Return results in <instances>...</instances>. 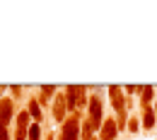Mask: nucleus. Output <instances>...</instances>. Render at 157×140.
<instances>
[{"mask_svg": "<svg viewBox=\"0 0 157 140\" xmlns=\"http://www.w3.org/2000/svg\"><path fill=\"white\" fill-rule=\"evenodd\" d=\"M63 94H65L68 111H70V114H78L80 109H85V106L90 104L87 87H85V85H65V87H63Z\"/></svg>", "mask_w": 157, "mask_h": 140, "instance_id": "obj_1", "label": "nucleus"}, {"mask_svg": "<svg viewBox=\"0 0 157 140\" xmlns=\"http://www.w3.org/2000/svg\"><path fill=\"white\" fill-rule=\"evenodd\" d=\"M80 111L78 114H70L68 119L60 123L58 131V140H80Z\"/></svg>", "mask_w": 157, "mask_h": 140, "instance_id": "obj_2", "label": "nucleus"}, {"mask_svg": "<svg viewBox=\"0 0 157 140\" xmlns=\"http://www.w3.org/2000/svg\"><path fill=\"white\" fill-rule=\"evenodd\" d=\"M87 119L94 123V128H101L104 123V99L101 94H90V104H87Z\"/></svg>", "mask_w": 157, "mask_h": 140, "instance_id": "obj_3", "label": "nucleus"}, {"mask_svg": "<svg viewBox=\"0 0 157 140\" xmlns=\"http://www.w3.org/2000/svg\"><path fill=\"white\" fill-rule=\"evenodd\" d=\"M106 92H109V99H111V106H114V114H116V116H126V97H123V87L109 85Z\"/></svg>", "mask_w": 157, "mask_h": 140, "instance_id": "obj_4", "label": "nucleus"}, {"mask_svg": "<svg viewBox=\"0 0 157 140\" xmlns=\"http://www.w3.org/2000/svg\"><path fill=\"white\" fill-rule=\"evenodd\" d=\"M51 114H53V121L56 123H63V121L68 119V101H65V94L60 92V94H56V99H53V104H51Z\"/></svg>", "mask_w": 157, "mask_h": 140, "instance_id": "obj_5", "label": "nucleus"}, {"mask_svg": "<svg viewBox=\"0 0 157 140\" xmlns=\"http://www.w3.org/2000/svg\"><path fill=\"white\" fill-rule=\"evenodd\" d=\"M17 114H15V104L10 97H5V99H0V126H10V121L15 119Z\"/></svg>", "mask_w": 157, "mask_h": 140, "instance_id": "obj_6", "label": "nucleus"}, {"mask_svg": "<svg viewBox=\"0 0 157 140\" xmlns=\"http://www.w3.org/2000/svg\"><path fill=\"white\" fill-rule=\"evenodd\" d=\"M118 135V126H116V119H104L101 128H99V140H116Z\"/></svg>", "mask_w": 157, "mask_h": 140, "instance_id": "obj_7", "label": "nucleus"}, {"mask_svg": "<svg viewBox=\"0 0 157 140\" xmlns=\"http://www.w3.org/2000/svg\"><path fill=\"white\" fill-rule=\"evenodd\" d=\"M56 92H58V85H41L39 89V104L41 106H46V104H53V99H56Z\"/></svg>", "mask_w": 157, "mask_h": 140, "instance_id": "obj_8", "label": "nucleus"}, {"mask_svg": "<svg viewBox=\"0 0 157 140\" xmlns=\"http://www.w3.org/2000/svg\"><path fill=\"white\" fill-rule=\"evenodd\" d=\"M27 111H29V116H32V121H34V123H41V119H44V106L39 104V99H36V97L27 101Z\"/></svg>", "mask_w": 157, "mask_h": 140, "instance_id": "obj_9", "label": "nucleus"}, {"mask_svg": "<svg viewBox=\"0 0 157 140\" xmlns=\"http://www.w3.org/2000/svg\"><path fill=\"white\" fill-rule=\"evenodd\" d=\"M140 123H143V128L145 131H152L157 123V114L152 106H143V119H140Z\"/></svg>", "mask_w": 157, "mask_h": 140, "instance_id": "obj_10", "label": "nucleus"}, {"mask_svg": "<svg viewBox=\"0 0 157 140\" xmlns=\"http://www.w3.org/2000/svg\"><path fill=\"white\" fill-rule=\"evenodd\" d=\"M155 87L152 85H140V104L143 106H150V104H155Z\"/></svg>", "mask_w": 157, "mask_h": 140, "instance_id": "obj_11", "label": "nucleus"}, {"mask_svg": "<svg viewBox=\"0 0 157 140\" xmlns=\"http://www.w3.org/2000/svg\"><path fill=\"white\" fill-rule=\"evenodd\" d=\"M94 131H97L94 123H92L90 119H85V121H82V128H80V138H82V140H97V138H94Z\"/></svg>", "mask_w": 157, "mask_h": 140, "instance_id": "obj_12", "label": "nucleus"}, {"mask_svg": "<svg viewBox=\"0 0 157 140\" xmlns=\"http://www.w3.org/2000/svg\"><path fill=\"white\" fill-rule=\"evenodd\" d=\"M15 119H17V126H24V128H29V126L34 123L27 109H22V111H17V116H15Z\"/></svg>", "mask_w": 157, "mask_h": 140, "instance_id": "obj_13", "label": "nucleus"}, {"mask_svg": "<svg viewBox=\"0 0 157 140\" xmlns=\"http://www.w3.org/2000/svg\"><path fill=\"white\" fill-rule=\"evenodd\" d=\"M41 135H44L41 123H32L29 126V133H27V140H41Z\"/></svg>", "mask_w": 157, "mask_h": 140, "instance_id": "obj_14", "label": "nucleus"}, {"mask_svg": "<svg viewBox=\"0 0 157 140\" xmlns=\"http://www.w3.org/2000/svg\"><path fill=\"white\" fill-rule=\"evenodd\" d=\"M27 133H29V128L17 126V128H15V133H12V140H27Z\"/></svg>", "mask_w": 157, "mask_h": 140, "instance_id": "obj_15", "label": "nucleus"}, {"mask_svg": "<svg viewBox=\"0 0 157 140\" xmlns=\"http://www.w3.org/2000/svg\"><path fill=\"white\" fill-rule=\"evenodd\" d=\"M0 140H12V133L7 131V126H0Z\"/></svg>", "mask_w": 157, "mask_h": 140, "instance_id": "obj_16", "label": "nucleus"}, {"mask_svg": "<svg viewBox=\"0 0 157 140\" xmlns=\"http://www.w3.org/2000/svg\"><path fill=\"white\" fill-rule=\"evenodd\" d=\"M128 131H131V133H138V131H140V123H138V119H131V121H128Z\"/></svg>", "mask_w": 157, "mask_h": 140, "instance_id": "obj_17", "label": "nucleus"}, {"mask_svg": "<svg viewBox=\"0 0 157 140\" xmlns=\"http://www.w3.org/2000/svg\"><path fill=\"white\" fill-rule=\"evenodd\" d=\"M123 92H131V94H133V92H140V85H126Z\"/></svg>", "mask_w": 157, "mask_h": 140, "instance_id": "obj_18", "label": "nucleus"}, {"mask_svg": "<svg viewBox=\"0 0 157 140\" xmlns=\"http://www.w3.org/2000/svg\"><path fill=\"white\" fill-rule=\"evenodd\" d=\"M10 92H12V97H20L22 87H20V85H12V87H10Z\"/></svg>", "mask_w": 157, "mask_h": 140, "instance_id": "obj_19", "label": "nucleus"}, {"mask_svg": "<svg viewBox=\"0 0 157 140\" xmlns=\"http://www.w3.org/2000/svg\"><path fill=\"white\" fill-rule=\"evenodd\" d=\"M152 109H155V114H157V99H155V104H152Z\"/></svg>", "mask_w": 157, "mask_h": 140, "instance_id": "obj_20", "label": "nucleus"}, {"mask_svg": "<svg viewBox=\"0 0 157 140\" xmlns=\"http://www.w3.org/2000/svg\"><path fill=\"white\" fill-rule=\"evenodd\" d=\"M48 140H53V135H48Z\"/></svg>", "mask_w": 157, "mask_h": 140, "instance_id": "obj_21", "label": "nucleus"}]
</instances>
